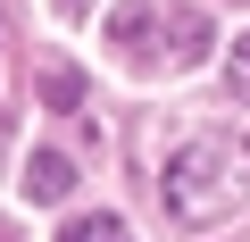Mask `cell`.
Masks as SVG:
<instances>
[{
  "label": "cell",
  "mask_w": 250,
  "mask_h": 242,
  "mask_svg": "<svg viewBox=\"0 0 250 242\" xmlns=\"http://www.w3.org/2000/svg\"><path fill=\"white\" fill-rule=\"evenodd\" d=\"M159 192H167V217H175V225H225V217L242 209V159H233L225 142H184V151L167 159Z\"/></svg>",
  "instance_id": "1"
},
{
  "label": "cell",
  "mask_w": 250,
  "mask_h": 242,
  "mask_svg": "<svg viewBox=\"0 0 250 242\" xmlns=\"http://www.w3.org/2000/svg\"><path fill=\"white\" fill-rule=\"evenodd\" d=\"M67 192H75V167H67L59 151H34V159H25V200L50 209V200H67Z\"/></svg>",
  "instance_id": "2"
},
{
  "label": "cell",
  "mask_w": 250,
  "mask_h": 242,
  "mask_svg": "<svg viewBox=\"0 0 250 242\" xmlns=\"http://www.w3.org/2000/svg\"><path fill=\"white\" fill-rule=\"evenodd\" d=\"M200 42H208L200 9H167V59H175V67H192V59H200Z\"/></svg>",
  "instance_id": "3"
},
{
  "label": "cell",
  "mask_w": 250,
  "mask_h": 242,
  "mask_svg": "<svg viewBox=\"0 0 250 242\" xmlns=\"http://www.w3.org/2000/svg\"><path fill=\"white\" fill-rule=\"evenodd\" d=\"M42 100H50V109H75V100H83V75H75L67 59H59V67H42Z\"/></svg>",
  "instance_id": "4"
},
{
  "label": "cell",
  "mask_w": 250,
  "mask_h": 242,
  "mask_svg": "<svg viewBox=\"0 0 250 242\" xmlns=\"http://www.w3.org/2000/svg\"><path fill=\"white\" fill-rule=\"evenodd\" d=\"M59 242H134V234H125L117 217H75V225H67Z\"/></svg>",
  "instance_id": "5"
},
{
  "label": "cell",
  "mask_w": 250,
  "mask_h": 242,
  "mask_svg": "<svg viewBox=\"0 0 250 242\" xmlns=\"http://www.w3.org/2000/svg\"><path fill=\"white\" fill-rule=\"evenodd\" d=\"M225 92H233V100H250V34L225 50Z\"/></svg>",
  "instance_id": "6"
}]
</instances>
